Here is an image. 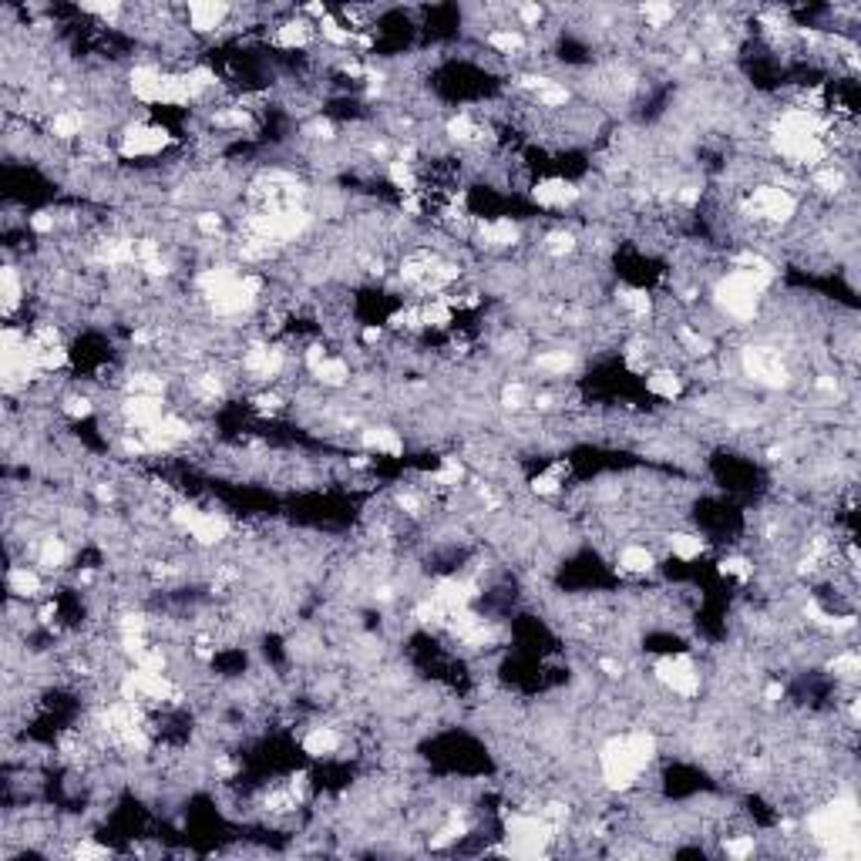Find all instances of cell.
<instances>
[{"instance_id":"6da1fadb","label":"cell","mask_w":861,"mask_h":861,"mask_svg":"<svg viewBox=\"0 0 861 861\" xmlns=\"http://www.w3.org/2000/svg\"><path fill=\"white\" fill-rule=\"evenodd\" d=\"M656 761H660V740L646 727L609 737L596 754L599 781L609 794H633Z\"/></svg>"},{"instance_id":"7a4b0ae2","label":"cell","mask_w":861,"mask_h":861,"mask_svg":"<svg viewBox=\"0 0 861 861\" xmlns=\"http://www.w3.org/2000/svg\"><path fill=\"white\" fill-rule=\"evenodd\" d=\"M175 145V135L165 125H155L148 118H132L122 132L115 135V155L125 162L159 159L165 148Z\"/></svg>"},{"instance_id":"3957f363","label":"cell","mask_w":861,"mask_h":861,"mask_svg":"<svg viewBox=\"0 0 861 861\" xmlns=\"http://www.w3.org/2000/svg\"><path fill=\"white\" fill-rule=\"evenodd\" d=\"M653 680L680 700H697L703 690V673L690 653H663L653 663Z\"/></svg>"},{"instance_id":"277c9868","label":"cell","mask_w":861,"mask_h":861,"mask_svg":"<svg viewBox=\"0 0 861 861\" xmlns=\"http://www.w3.org/2000/svg\"><path fill=\"white\" fill-rule=\"evenodd\" d=\"M532 202L539 209H549V212H566V209H576L582 199H586V189L579 182L566 179V175H545V179L532 182Z\"/></svg>"},{"instance_id":"5b68a950","label":"cell","mask_w":861,"mask_h":861,"mask_svg":"<svg viewBox=\"0 0 861 861\" xmlns=\"http://www.w3.org/2000/svg\"><path fill=\"white\" fill-rule=\"evenodd\" d=\"M236 14V7L229 4H212V0H196V4L185 7V31L196 37L219 34L222 27H229V17Z\"/></svg>"},{"instance_id":"8992f818","label":"cell","mask_w":861,"mask_h":861,"mask_svg":"<svg viewBox=\"0 0 861 861\" xmlns=\"http://www.w3.org/2000/svg\"><path fill=\"white\" fill-rule=\"evenodd\" d=\"M347 747V734L333 724H313L303 730L300 737V751L313 757V761H330V757H340Z\"/></svg>"},{"instance_id":"52a82bcc","label":"cell","mask_w":861,"mask_h":861,"mask_svg":"<svg viewBox=\"0 0 861 861\" xmlns=\"http://www.w3.org/2000/svg\"><path fill=\"white\" fill-rule=\"evenodd\" d=\"M7 592H11L14 599L34 603V599L48 596V576L37 566H31V562H11V566H7Z\"/></svg>"},{"instance_id":"ba28073f","label":"cell","mask_w":861,"mask_h":861,"mask_svg":"<svg viewBox=\"0 0 861 861\" xmlns=\"http://www.w3.org/2000/svg\"><path fill=\"white\" fill-rule=\"evenodd\" d=\"M357 441L367 455H377V458H401L404 455V434L387 428V424H367V428H360Z\"/></svg>"},{"instance_id":"9c48e42d","label":"cell","mask_w":861,"mask_h":861,"mask_svg":"<svg viewBox=\"0 0 861 861\" xmlns=\"http://www.w3.org/2000/svg\"><path fill=\"white\" fill-rule=\"evenodd\" d=\"M643 377H646V391H650L656 401L673 404V401H680L683 391H687V377H683L673 364H656V367L646 370Z\"/></svg>"},{"instance_id":"30bf717a","label":"cell","mask_w":861,"mask_h":861,"mask_svg":"<svg viewBox=\"0 0 861 861\" xmlns=\"http://www.w3.org/2000/svg\"><path fill=\"white\" fill-rule=\"evenodd\" d=\"M616 569L629 579H646L656 572V552L646 542H626L616 552Z\"/></svg>"},{"instance_id":"8fae6325","label":"cell","mask_w":861,"mask_h":861,"mask_svg":"<svg viewBox=\"0 0 861 861\" xmlns=\"http://www.w3.org/2000/svg\"><path fill=\"white\" fill-rule=\"evenodd\" d=\"M310 381L323 387V391H344L354 381V367H350L344 354H327V360L310 374Z\"/></svg>"},{"instance_id":"7c38bea8","label":"cell","mask_w":861,"mask_h":861,"mask_svg":"<svg viewBox=\"0 0 861 861\" xmlns=\"http://www.w3.org/2000/svg\"><path fill=\"white\" fill-rule=\"evenodd\" d=\"M576 367H579V354L576 350H566V347L539 350V354L532 357V370L542 377H549V381H555V377H569Z\"/></svg>"},{"instance_id":"4fadbf2b","label":"cell","mask_w":861,"mask_h":861,"mask_svg":"<svg viewBox=\"0 0 861 861\" xmlns=\"http://www.w3.org/2000/svg\"><path fill=\"white\" fill-rule=\"evenodd\" d=\"M666 549H670L673 559H680V562H697L700 555L710 549V542H707V535H700V532L673 529L670 535H666Z\"/></svg>"},{"instance_id":"5bb4252c","label":"cell","mask_w":861,"mask_h":861,"mask_svg":"<svg viewBox=\"0 0 861 861\" xmlns=\"http://www.w3.org/2000/svg\"><path fill=\"white\" fill-rule=\"evenodd\" d=\"M566 475H569L566 461H555L552 468L539 471V475L529 481V492L539 495V498H559L562 492H566Z\"/></svg>"},{"instance_id":"9a60e30c","label":"cell","mask_w":861,"mask_h":861,"mask_svg":"<svg viewBox=\"0 0 861 861\" xmlns=\"http://www.w3.org/2000/svg\"><path fill=\"white\" fill-rule=\"evenodd\" d=\"M828 670H831V677H835V683H848V687H855V680L861 673V660H858V653L848 646V650H838L835 656H831Z\"/></svg>"},{"instance_id":"2e32d148","label":"cell","mask_w":861,"mask_h":861,"mask_svg":"<svg viewBox=\"0 0 861 861\" xmlns=\"http://www.w3.org/2000/svg\"><path fill=\"white\" fill-rule=\"evenodd\" d=\"M717 572L724 579H734V582H740V586H747V582L754 579V562L747 559V555L734 552V555H727V559H720Z\"/></svg>"},{"instance_id":"e0dca14e","label":"cell","mask_w":861,"mask_h":861,"mask_svg":"<svg viewBox=\"0 0 861 861\" xmlns=\"http://www.w3.org/2000/svg\"><path fill=\"white\" fill-rule=\"evenodd\" d=\"M636 14H640L643 24L650 27V31H656V34L666 31V27L677 21V7H673V4H643Z\"/></svg>"}]
</instances>
